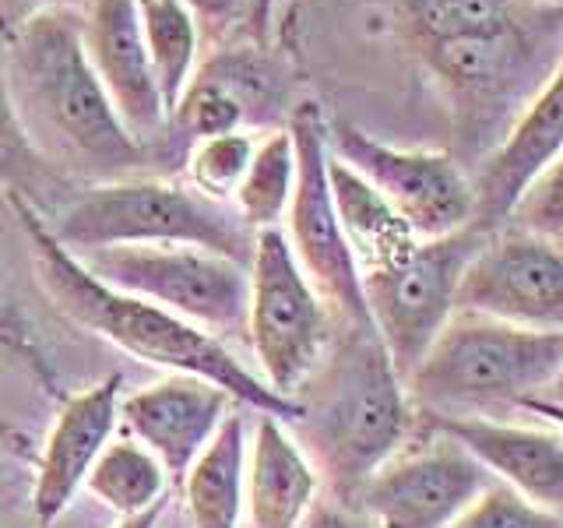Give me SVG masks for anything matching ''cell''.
<instances>
[{
    "label": "cell",
    "instance_id": "cell-15",
    "mask_svg": "<svg viewBox=\"0 0 563 528\" xmlns=\"http://www.w3.org/2000/svg\"><path fill=\"white\" fill-rule=\"evenodd\" d=\"M233 405L240 402L211 381L169 374L123 395L120 419L137 444H145L163 462L169 483H180Z\"/></svg>",
    "mask_w": 563,
    "mask_h": 528
},
{
    "label": "cell",
    "instance_id": "cell-11",
    "mask_svg": "<svg viewBox=\"0 0 563 528\" xmlns=\"http://www.w3.org/2000/svg\"><path fill=\"white\" fill-rule=\"evenodd\" d=\"M493 483L497 480L468 448L430 427L427 437L405 440L352 501L377 528H448Z\"/></svg>",
    "mask_w": 563,
    "mask_h": 528
},
{
    "label": "cell",
    "instance_id": "cell-12",
    "mask_svg": "<svg viewBox=\"0 0 563 528\" xmlns=\"http://www.w3.org/2000/svg\"><path fill=\"white\" fill-rule=\"evenodd\" d=\"M457 310L532 331H563V243L518 226L493 229L462 275Z\"/></svg>",
    "mask_w": 563,
    "mask_h": 528
},
{
    "label": "cell",
    "instance_id": "cell-29",
    "mask_svg": "<svg viewBox=\"0 0 563 528\" xmlns=\"http://www.w3.org/2000/svg\"><path fill=\"white\" fill-rule=\"evenodd\" d=\"M169 128H176L190 141H205V138L246 131V110L233 88L219 81L216 75H208V70H201V75L190 78L176 110L169 113Z\"/></svg>",
    "mask_w": 563,
    "mask_h": 528
},
{
    "label": "cell",
    "instance_id": "cell-35",
    "mask_svg": "<svg viewBox=\"0 0 563 528\" xmlns=\"http://www.w3.org/2000/svg\"><path fill=\"white\" fill-rule=\"evenodd\" d=\"M272 11H275V0H254V11H251V35H254V43L264 46V40H268V32H272Z\"/></svg>",
    "mask_w": 563,
    "mask_h": 528
},
{
    "label": "cell",
    "instance_id": "cell-39",
    "mask_svg": "<svg viewBox=\"0 0 563 528\" xmlns=\"http://www.w3.org/2000/svg\"><path fill=\"white\" fill-rule=\"evenodd\" d=\"M556 4H563V0H556Z\"/></svg>",
    "mask_w": 563,
    "mask_h": 528
},
{
    "label": "cell",
    "instance_id": "cell-38",
    "mask_svg": "<svg viewBox=\"0 0 563 528\" xmlns=\"http://www.w3.org/2000/svg\"><path fill=\"white\" fill-rule=\"evenodd\" d=\"M542 402H556V405H563V363H560V370H556V377L550 381V387L539 395Z\"/></svg>",
    "mask_w": 563,
    "mask_h": 528
},
{
    "label": "cell",
    "instance_id": "cell-7",
    "mask_svg": "<svg viewBox=\"0 0 563 528\" xmlns=\"http://www.w3.org/2000/svg\"><path fill=\"white\" fill-rule=\"evenodd\" d=\"M246 339L272 392L296 398L331 345V310L299 268L286 229L254 233Z\"/></svg>",
    "mask_w": 563,
    "mask_h": 528
},
{
    "label": "cell",
    "instance_id": "cell-37",
    "mask_svg": "<svg viewBox=\"0 0 563 528\" xmlns=\"http://www.w3.org/2000/svg\"><path fill=\"white\" fill-rule=\"evenodd\" d=\"M166 504H158L152 510H145V515H134V518H123L117 528H158V518H163Z\"/></svg>",
    "mask_w": 563,
    "mask_h": 528
},
{
    "label": "cell",
    "instance_id": "cell-21",
    "mask_svg": "<svg viewBox=\"0 0 563 528\" xmlns=\"http://www.w3.org/2000/svg\"><path fill=\"white\" fill-rule=\"evenodd\" d=\"M328 180L334 211H339L342 233L352 246V257L360 264V275L384 268V264H391L416 243L412 229L395 216L391 205L356 169H349L334 155L328 158Z\"/></svg>",
    "mask_w": 563,
    "mask_h": 528
},
{
    "label": "cell",
    "instance_id": "cell-24",
    "mask_svg": "<svg viewBox=\"0 0 563 528\" xmlns=\"http://www.w3.org/2000/svg\"><path fill=\"white\" fill-rule=\"evenodd\" d=\"M137 11L158 92H163L166 113H173L194 78V67H198V22H194L184 0H137Z\"/></svg>",
    "mask_w": 563,
    "mask_h": 528
},
{
    "label": "cell",
    "instance_id": "cell-9",
    "mask_svg": "<svg viewBox=\"0 0 563 528\" xmlns=\"http://www.w3.org/2000/svg\"><path fill=\"white\" fill-rule=\"evenodd\" d=\"M289 134L296 148V187L286 211V240L299 268L310 278V286L328 304V310L352 328H374L363 299L360 264L352 257V246L342 233L339 211H334L331 198V148L321 106L299 102L289 120Z\"/></svg>",
    "mask_w": 563,
    "mask_h": 528
},
{
    "label": "cell",
    "instance_id": "cell-10",
    "mask_svg": "<svg viewBox=\"0 0 563 528\" xmlns=\"http://www.w3.org/2000/svg\"><path fill=\"white\" fill-rule=\"evenodd\" d=\"M331 155L356 169L416 240H440L475 226L472 180L451 155L384 145L356 123H328Z\"/></svg>",
    "mask_w": 563,
    "mask_h": 528
},
{
    "label": "cell",
    "instance_id": "cell-4",
    "mask_svg": "<svg viewBox=\"0 0 563 528\" xmlns=\"http://www.w3.org/2000/svg\"><path fill=\"white\" fill-rule=\"evenodd\" d=\"M563 363V331H532L454 310L427 356L405 377L412 409L437 419L521 409L539 398Z\"/></svg>",
    "mask_w": 563,
    "mask_h": 528
},
{
    "label": "cell",
    "instance_id": "cell-27",
    "mask_svg": "<svg viewBox=\"0 0 563 528\" xmlns=\"http://www.w3.org/2000/svg\"><path fill=\"white\" fill-rule=\"evenodd\" d=\"M405 11L422 46L462 40V35H486L515 22L510 0H405Z\"/></svg>",
    "mask_w": 563,
    "mask_h": 528
},
{
    "label": "cell",
    "instance_id": "cell-22",
    "mask_svg": "<svg viewBox=\"0 0 563 528\" xmlns=\"http://www.w3.org/2000/svg\"><path fill=\"white\" fill-rule=\"evenodd\" d=\"M525 35L510 22L507 29L486 35H462L427 46V61L454 92L468 99L500 96L525 64Z\"/></svg>",
    "mask_w": 563,
    "mask_h": 528
},
{
    "label": "cell",
    "instance_id": "cell-40",
    "mask_svg": "<svg viewBox=\"0 0 563 528\" xmlns=\"http://www.w3.org/2000/svg\"><path fill=\"white\" fill-rule=\"evenodd\" d=\"M0 370H4V366H0Z\"/></svg>",
    "mask_w": 563,
    "mask_h": 528
},
{
    "label": "cell",
    "instance_id": "cell-34",
    "mask_svg": "<svg viewBox=\"0 0 563 528\" xmlns=\"http://www.w3.org/2000/svg\"><path fill=\"white\" fill-rule=\"evenodd\" d=\"M18 475H22V465H14V458L0 444V518L8 515V507L18 497Z\"/></svg>",
    "mask_w": 563,
    "mask_h": 528
},
{
    "label": "cell",
    "instance_id": "cell-36",
    "mask_svg": "<svg viewBox=\"0 0 563 528\" xmlns=\"http://www.w3.org/2000/svg\"><path fill=\"white\" fill-rule=\"evenodd\" d=\"M521 409H525V413H532V416L550 419L553 427L563 430V405H556V402H542V398H528V402H521Z\"/></svg>",
    "mask_w": 563,
    "mask_h": 528
},
{
    "label": "cell",
    "instance_id": "cell-19",
    "mask_svg": "<svg viewBox=\"0 0 563 528\" xmlns=\"http://www.w3.org/2000/svg\"><path fill=\"white\" fill-rule=\"evenodd\" d=\"M29 286H35L29 237L8 201V190H0V366H18L43 392L67 398L60 392L49 349L43 345L40 324L32 317Z\"/></svg>",
    "mask_w": 563,
    "mask_h": 528
},
{
    "label": "cell",
    "instance_id": "cell-30",
    "mask_svg": "<svg viewBox=\"0 0 563 528\" xmlns=\"http://www.w3.org/2000/svg\"><path fill=\"white\" fill-rule=\"evenodd\" d=\"M448 528H563V518L518 497L500 480L483 490Z\"/></svg>",
    "mask_w": 563,
    "mask_h": 528
},
{
    "label": "cell",
    "instance_id": "cell-13",
    "mask_svg": "<svg viewBox=\"0 0 563 528\" xmlns=\"http://www.w3.org/2000/svg\"><path fill=\"white\" fill-rule=\"evenodd\" d=\"M81 46L102 81L117 117L141 145L152 148L169 131V113L141 32L137 0H85ZM155 152V148H152Z\"/></svg>",
    "mask_w": 563,
    "mask_h": 528
},
{
    "label": "cell",
    "instance_id": "cell-23",
    "mask_svg": "<svg viewBox=\"0 0 563 528\" xmlns=\"http://www.w3.org/2000/svg\"><path fill=\"white\" fill-rule=\"evenodd\" d=\"M85 490L92 493L99 504L117 510L120 518H134L158 504H166L169 475L145 444H137L134 437H123L106 444L99 462L88 472Z\"/></svg>",
    "mask_w": 563,
    "mask_h": 528
},
{
    "label": "cell",
    "instance_id": "cell-20",
    "mask_svg": "<svg viewBox=\"0 0 563 528\" xmlns=\"http://www.w3.org/2000/svg\"><path fill=\"white\" fill-rule=\"evenodd\" d=\"M246 427L243 405H233L216 437L201 448L184 472L180 501L190 528H240L243 525V486H246Z\"/></svg>",
    "mask_w": 563,
    "mask_h": 528
},
{
    "label": "cell",
    "instance_id": "cell-18",
    "mask_svg": "<svg viewBox=\"0 0 563 528\" xmlns=\"http://www.w3.org/2000/svg\"><path fill=\"white\" fill-rule=\"evenodd\" d=\"M321 475L282 419L254 413L246 444L243 521L246 528H299L317 504Z\"/></svg>",
    "mask_w": 563,
    "mask_h": 528
},
{
    "label": "cell",
    "instance_id": "cell-14",
    "mask_svg": "<svg viewBox=\"0 0 563 528\" xmlns=\"http://www.w3.org/2000/svg\"><path fill=\"white\" fill-rule=\"evenodd\" d=\"M120 398H123V377L110 374L106 381L85 387V392L67 395L57 422L43 444L40 465L32 475V515L43 528H49L64 510L75 504L85 490V480L99 454L113 440L120 422Z\"/></svg>",
    "mask_w": 563,
    "mask_h": 528
},
{
    "label": "cell",
    "instance_id": "cell-8",
    "mask_svg": "<svg viewBox=\"0 0 563 528\" xmlns=\"http://www.w3.org/2000/svg\"><path fill=\"white\" fill-rule=\"evenodd\" d=\"M479 226L440 240H416L401 257L363 272V299L377 339L405 381L457 310V286L483 246Z\"/></svg>",
    "mask_w": 563,
    "mask_h": 528
},
{
    "label": "cell",
    "instance_id": "cell-25",
    "mask_svg": "<svg viewBox=\"0 0 563 528\" xmlns=\"http://www.w3.org/2000/svg\"><path fill=\"white\" fill-rule=\"evenodd\" d=\"M292 187H296L292 134H289V128H278V131H268L264 138H257L251 166H246L243 180L233 194V208L246 222V229H254V233H261V229H275L289 211Z\"/></svg>",
    "mask_w": 563,
    "mask_h": 528
},
{
    "label": "cell",
    "instance_id": "cell-17",
    "mask_svg": "<svg viewBox=\"0 0 563 528\" xmlns=\"http://www.w3.org/2000/svg\"><path fill=\"white\" fill-rule=\"evenodd\" d=\"M427 422L468 448L489 469L493 480L510 486L528 504L563 518V437L483 416H427Z\"/></svg>",
    "mask_w": 563,
    "mask_h": 528
},
{
    "label": "cell",
    "instance_id": "cell-6",
    "mask_svg": "<svg viewBox=\"0 0 563 528\" xmlns=\"http://www.w3.org/2000/svg\"><path fill=\"white\" fill-rule=\"evenodd\" d=\"M75 257L106 286L148 299L216 339L246 331L251 272L233 257L184 243L99 246Z\"/></svg>",
    "mask_w": 563,
    "mask_h": 528
},
{
    "label": "cell",
    "instance_id": "cell-2",
    "mask_svg": "<svg viewBox=\"0 0 563 528\" xmlns=\"http://www.w3.org/2000/svg\"><path fill=\"white\" fill-rule=\"evenodd\" d=\"M8 201L29 237L35 286H40L43 299H49V307L64 321L99 334V339L113 342L120 352H128V356L148 366L211 381L251 413H268L286 422V427L299 419V413H303L299 402L272 392L261 381V374L243 366V360H236L222 345V339L194 328L184 317L148 304V299L106 286L75 254L64 251L57 237L49 233L46 216L29 198L8 190Z\"/></svg>",
    "mask_w": 563,
    "mask_h": 528
},
{
    "label": "cell",
    "instance_id": "cell-28",
    "mask_svg": "<svg viewBox=\"0 0 563 528\" xmlns=\"http://www.w3.org/2000/svg\"><path fill=\"white\" fill-rule=\"evenodd\" d=\"M254 148H257V134L251 131L194 141V152L187 158V187L198 190L208 201L233 205V194L243 180L246 166H251Z\"/></svg>",
    "mask_w": 563,
    "mask_h": 528
},
{
    "label": "cell",
    "instance_id": "cell-1",
    "mask_svg": "<svg viewBox=\"0 0 563 528\" xmlns=\"http://www.w3.org/2000/svg\"><path fill=\"white\" fill-rule=\"evenodd\" d=\"M4 81L29 145L64 180L96 187L152 169L155 152L117 117L70 8H40L14 25L4 40Z\"/></svg>",
    "mask_w": 563,
    "mask_h": 528
},
{
    "label": "cell",
    "instance_id": "cell-32",
    "mask_svg": "<svg viewBox=\"0 0 563 528\" xmlns=\"http://www.w3.org/2000/svg\"><path fill=\"white\" fill-rule=\"evenodd\" d=\"M187 11L198 22V32L205 40H225L229 32H236L240 25H251L254 0H184Z\"/></svg>",
    "mask_w": 563,
    "mask_h": 528
},
{
    "label": "cell",
    "instance_id": "cell-3",
    "mask_svg": "<svg viewBox=\"0 0 563 528\" xmlns=\"http://www.w3.org/2000/svg\"><path fill=\"white\" fill-rule=\"evenodd\" d=\"M296 402L299 448L345 504L412 437L416 409L374 328L345 324Z\"/></svg>",
    "mask_w": 563,
    "mask_h": 528
},
{
    "label": "cell",
    "instance_id": "cell-26",
    "mask_svg": "<svg viewBox=\"0 0 563 528\" xmlns=\"http://www.w3.org/2000/svg\"><path fill=\"white\" fill-rule=\"evenodd\" d=\"M64 184L60 173H53L22 131V123L14 117V106L8 96L4 81V40H0V190H14L29 198L43 211L40 190H57Z\"/></svg>",
    "mask_w": 563,
    "mask_h": 528
},
{
    "label": "cell",
    "instance_id": "cell-5",
    "mask_svg": "<svg viewBox=\"0 0 563 528\" xmlns=\"http://www.w3.org/2000/svg\"><path fill=\"white\" fill-rule=\"evenodd\" d=\"M49 233L70 254L99 246H205L251 268L254 229L233 205L201 198L187 184L163 176H128L75 194L64 208L46 216Z\"/></svg>",
    "mask_w": 563,
    "mask_h": 528
},
{
    "label": "cell",
    "instance_id": "cell-16",
    "mask_svg": "<svg viewBox=\"0 0 563 528\" xmlns=\"http://www.w3.org/2000/svg\"><path fill=\"white\" fill-rule=\"evenodd\" d=\"M563 152V57L553 75L525 106L515 128L483 158L479 176L472 180L475 190V226L483 233L500 229L528 184Z\"/></svg>",
    "mask_w": 563,
    "mask_h": 528
},
{
    "label": "cell",
    "instance_id": "cell-33",
    "mask_svg": "<svg viewBox=\"0 0 563 528\" xmlns=\"http://www.w3.org/2000/svg\"><path fill=\"white\" fill-rule=\"evenodd\" d=\"M310 528H377L369 518H363L356 507L349 504H313L307 515Z\"/></svg>",
    "mask_w": 563,
    "mask_h": 528
},
{
    "label": "cell",
    "instance_id": "cell-31",
    "mask_svg": "<svg viewBox=\"0 0 563 528\" xmlns=\"http://www.w3.org/2000/svg\"><path fill=\"white\" fill-rule=\"evenodd\" d=\"M510 222L536 237L563 243V152L528 184L510 211Z\"/></svg>",
    "mask_w": 563,
    "mask_h": 528
}]
</instances>
